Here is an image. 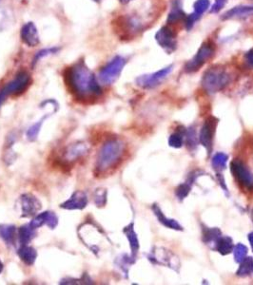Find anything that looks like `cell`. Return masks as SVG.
Returning <instances> with one entry per match:
<instances>
[{
  "label": "cell",
  "mask_w": 253,
  "mask_h": 285,
  "mask_svg": "<svg viewBox=\"0 0 253 285\" xmlns=\"http://www.w3.org/2000/svg\"><path fill=\"white\" fill-rule=\"evenodd\" d=\"M253 13V6H246V5H241V6H236L232 8L231 10L226 11L222 16V20H229V19H233V18H243L246 17L250 14Z\"/></svg>",
  "instance_id": "17"
},
{
  "label": "cell",
  "mask_w": 253,
  "mask_h": 285,
  "mask_svg": "<svg viewBox=\"0 0 253 285\" xmlns=\"http://www.w3.org/2000/svg\"><path fill=\"white\" fill-rule=\"evenodd\" d=\"M217 121L218 120L214 117H209L205 122L204 126L202 127V130L199 135L200 142L207 148L209 153H210L212 149V143L215 134V129L217 126Z\"/></svg>",
  "instance_id": "10"
},
{
  "label": "cell",
  "mask_w": 253,
  "mask_h": 285,
  "mask_svg": "<svg viewBox=\"0 0 253 285\" xmlns=\"http://www.w3.org/2000/svg\"><path fill=\"white\" fill-rule=\"evenodd\" d=\"M31 83H32L31 75L27 71H23L18 72L16 76L4 87L1 92L4 94L5 97L18 96L21 95L29 88L31 86Z\"/></svg>",
  "instance_id": "6"
},
{
  "label": "cell",
  "mask_w": 253,
  "mask_h": 285,
  "mask_svg": "<svg viewBox=\"0 0 253 285\" xmlns=\"http://www.w3.org/2000/svg\"><path fill=\"white\" fill-rule=\"evenodd\" d=\"M5 99H6V97H5V96H4V94L0 91V106L2 105V103L4 102V100H5Z\"/></svg>",
  "instance_id": "36"
},
{
  "label": "cell",
  "mask_w": 253,
  "mask_h": 285,
  "mask_svg": "<svg viewBox=\"0 0 253 285\" xmlns=\"http://www.w3.org/2000/svg\"><path fill=\"white\" fill-rule=\"evenodd\" d=\"M228 0H215L214 4L210 8V13H218L226 6Z\"/></svg>",
  "instance_id": "32"
},
{
  "label": "cell",
  "mask_w": 253,
  "mask_h": 285,
  "mask_svg": "<svg viewBox=\"0 0 253 285\" xmlns=\"http://www.w3.org/2000/svg\"><path fill=\"white\" fill-rule=\"evenodd\" d=\"M67 89L81 104H91L102 95V88L84 60L68 67L63 72Z\"/></svg>",
  "instance_id": "1"
},
{
  "label": "cell",
  "mask_w": 253,
  "mask_h": 285,
  "mask_svg": "<svg viewBox=\"0 0 253 285\" xmlns=\"http://www.w3.org/2000/svg\"><path fill=\"white\" fill-rule=\"evenodd\" d=\"M127 63L126 58L120 55L113 57L110 62L100 71L99 81L102 84L110 85L116 81Z\"/></svg>",
  "instance_id": "5"
},
{
  "label": "cell",
  "mask_w": 253,
  "mask_h": 285,
  "mask_svg": "<svg viewBox=\"0 0 253 285\" xmlns=\"http://www.w3.org/2000/svg\"><path fill=\"white\" fill-rule=\"evenodd\" d=\"M249 239H250V241H251V244H252V246H253V233H252V234L250 235Z\"/></svg>",
  "instance_id": "38"
},
{
  "label": "cell",
  "mask_w": 253,
  "mask_h": 285,
  "mask_svg": "<svg viewBox=\"0 0 253 285\" xmlns=\"http://www.w3.org/2000/svg\"><path fill=\"white\" fill-rule=\"evenodd\" d=\"M124 233L126 234L128 240L130 241V245H131V248L132 250V255L135 256V254L138 251L139 249V241H138V239H137V235L136 233L134 232V229H133V224H130L129 226H127L125 229H124Z\"/></svg>",
  "instance_id": "22"
},
{
  "label": "cell",
  "mask_w": 253,
  "mask_h": 285,
  "mask_svg": "<svg viewBox=\"0 0 253 285\" xmlns=\"http://www.w3.org/2000/svg\"><path fill=\"white\" fill-rule=\"evenodd\" d=\"M2 271H3V263H1V261H0V274Z\"/></svg>",
  "instance_id": "39"
},
{
  "label": "cell",
  "mask_w": 253,
  "mask_h": 285,
  "mask_svg": "<svg viewBox=\"0 0 253 285\" xmlns=\"http://www.w3.org/2000/svg\"><path fill=\"white\" fill-rule=\"evenodd\" d=\"M245 62L248 66L253 69V49L250 50L245 55Z\"/></svg>",
  "instance_id": "34"
},
{
  "label": "cell",
  "mask_w": 253,
  "mask_h": 285,
  "mask_svg": "<svg viewBox=\"0 0 253 285\" xmlns=\"http://www.w3.org/2000/svg\"><path fill=\"white\" fill-rule=\"evenodd\" d=\"M233 253H234V258H235L236 263H241L248 254V248L242 243H238L234 247Z\"/></svg>",
  "instance_id": "27"
},
{
  "label": "cell",
  "mask_w": 253,
  "mask_h": 285,
  "mask_svg": "<svg viewBox=\"0 0 253 285\" xmlns=\"http://www.w3.org/2000/svg\"><path fill=\"white\" fill-rule=\"evenodd\" d=\"M153 210H154V214L156 215V217L160 220V222L162 224H164L167 227L171 228V229H175V230H182L181 225L177 222L176 220L172 219H168L165 215L163 214V212L161 211V209H159L156 205H154L153 207Z\"/></svg>",
  "instance_id": "19"
},
{
  "label": "cell",
  "mask_w": 253,
  "mask_h": 285,
  "mask_svg": "<svg viewBox=\"0 0 253 285\" xmlns=\"http://www.w3.org/2000/svg\"><path fill=\"white\" fill-rule=\"evenodd\" d=\"M228 162V156L225 153L215 154L212 159V166L215 170H222L226 167Z\"/></svg>",
  "instance_id": "25"
},
{
  "label": "cell",
  "mask_w": 253,
  "mask_h": 285,
  "mask_svg": "<svg viewBox=\"0 0 253 285\" xmlns=\"http://www.w3.org/2000/svg\"><path fill=\"white\" fill-rule=\"evenodd\" d=\"M231 77L222 66L210 67L202 78V86L209 93H215L226 88Z\"/></svg>",
  "instance_id": "3"
},
{
  "label": "cell",
  "mask_w": 253,
  "mask_h": 285,
  "mask_svg": "<svg viewBox=\"0 0 253 285\" xmlns=\"http://www.w3.org/2000/svg\"><path fill=\"white\" fill-rule=\"evenodd\" d=\"M173 70V65L164 68L154 73L146 74L136 79V83L139 87L143 88H154L159 86L167 77L169 76Z\"/></svg>",
  "instance_id": "8"
},
{
  "label": "cell",
  "mask_w": 253,
  "mask_h": 285,
  "mask_svg": "<svg viewBox=\"0 0 253 285\" xmlns=\"http://www.w3.org/2000/svg\"><path fill=\"white\" fill-rule=\"evenodd\" d=\"M57 224H58L57 216L54 212H50V211H46V212L38 214L30 222V225L33 227V229H37L43 225L49 226L51 229H55Z\"/></svg>",
  "instance_id": "13"
},
{
  "label": "cell",
  "mask_w": 253,
  "mask_h": 285,
  "mask_svg": "<svg viewBox=\"0 0 253 285\" xmlns=\"http://www.w3.org/2000/svg\"><path fill=\"white\" fill-rule=\"evenodd\" d=\"M124 153L125 143L120 140L111 139L105 142L97 156V161L94 168L95 176L100 177L105 175L115 168L121 163Z\"/></svg>",
  "instance_id": "2"
},
{
  "label": "cell",
  "mask_w": 253,
  "mask_h": 285,
  "mask_svg": "<svg viewBox=\"0 0 253 285\" xmlns=\"http://www.w3.org/2000/svg\"><path fill=\"white\" fill-rule=\"evenodd\" d=\"M0 238L8 244H12L15 239V226L0 224Z\"/></svg>",
  "instance_id": "20"
},
{
  "label": "cell",
  "mask_w": 253,
  "mask_h": 285,
  "mask_svg": "<svg viewBox=\"0 0 253 285\" xmlns=\"http://www.w3.org/2000/svg\"><path fill=\"white\" fill-rule=\"evenodd\" d=\"M186 17H187V14L182 9V0H172L170 11L167 19L168 25L172 27L175 24L184 23Z\"/></svg>",
  "instance_id": "16"
},
{
  "label": "cell",
  "mask_w": 253,
  "mask_h": 285,
  "mask_svg": "<svg viewBox=\"0 0 253 285\" xmlns=\"http://www.w3.org/2000/svg\"><path fill=\"white\" fill-rule=\"evenodd\" d=\"M214 55H215V44L210 40H207L206 42L201 45L197 54L194 55V57L186 64L185 71L187 72L197 71L199 69L204 66Z\"/></svg>",
  "instance_id": "4"
},
{
  "label": "cell",
  "mask_w": 253,
  "mask_h": 285,
  "mask_svg": "<svg viewBox=\"0 0 253 285\" xmlns=\"http://www.w3.org/2000/svg\"><path fill=\"white\" fill-rule=\"evenodd\" d=\"M189 190H190V187H188V186L186 185V184L179 186L178 188L176 189L177 197L179 198L180 200H182V199L187 197V194H188V192H189Z\"/></svg>",
  "instance_id": "33"
},
{
  "label": "cell",
  "mask_w": 253,
  "mask_h": 285,
  "mask_svg": "<svg viewBox=\"0 0 253 285\" xmlns=\"http://www.w3.org/2000/svg\"><path fill=\"white\" fill-rule=\"evenodd\" d=\"M18 236H19V241H20L21 245L28 244L35 237V229H33V227L30 225V223L23 225L19 228Z\"/></svg>",
  "instance_id": "21"
},
{
  "label": "cell",
  "mask_w": 253,
  "mask_h": 285,
  "mask_svg": "<svg viewBox=\"0 0 253 285\" xmlns=\"http://www.w3.org/2000/svg\"><path fill=\"white\" fill-rule=\"evenodd\" d=\"M57 51V49H47V50H43V51H41V52H39L37 55H36V57H35V59H34V62H36V60H38V59H40L41 57H43V56H46V55H51V54H53V53H55Z\"/></svg>",
  "instance_id": "35"
},
{
  "label": "cell",
  "mask_w": 253,
  "mask_h": 285,
  "mask_svg": "<svg viewBox=\"0 0 253 285\" xmlns=\"http://www.w3.org/2000/svg\"><path fill=\"white\" fill-rule=\"evenodd\" d=\"M216 249L222 255H228L233 249L232 240L229 237H220V239L216 242Z\"/></svg>",
  "instance_id": "23"
},
{
  "label": "cell",
  "mask_w": 253,
  "mask_h": 285,
  "mask_svg": "<svg viewBox=\"0 0 253 285\" xmlns=\"http://www.w3.org/2000/svg\"><path fill=\"white\" fill-rule=\"evenodd\" d=\"M107 202V192L104 189H96L94 194V203L96 207H104Z\"/></svg>",
  "instance_id": "29"
},
{
  "label": "cell",
  "mask_w": 253,
  "mask_h": 285,
  "mask_svg": "<svg viewBox=\"0 0 253 285\" xmlns=\"http://www.w3.org/2000/svg\"><path fill=\"white\" fill-rule=\"evenodd\" d=\"M200 17L201 16L198 15V14H196L195 12H192V13L187 15V17L185 19V22H184V26L186 27L187 31H190L193 28V26L195 25V23L198 21Z\"/></svg>",
  "instance_id": "31"
},
{
  "label": "cell",
  "mask_w": 253,
  "mask_h": 285,
  "mask_svg": "<svg viewBox=\"0 0 253 285\" xmlns=\"http://www.w3.org/2000/svg\"><path fill=\"white\" fill-rule=\"evenodd\" d=\"M253 274V258H245L241 263V266L237 271V275L240 277H246Z\"/></svg>",
  "instance_id": "24"
},
{
  "label": "cell",
  "mask_w": 253,
  "mask_h": 285,
  "mask_svg": "<svg viewBox=\"0 0 253 285\" xmlns=\"http://www.w3.org/2000/svg\"><path fill=\"white\" fill-rule=\"evenodd\" d=\"M20 37L23 43L29 47H35L39 44V36L36 27L33 22L26 23L20 32Z\"/></svg>",
  "instance_id": "15"
},
{
  "label": "cell",
  "mask_w": 253,
  "mask_h": 285,
  "mask_svg": "<svg viewBox=\"0 0 253 285\" xmlns=\"http://www.w3.org/2000/svg\"><path fill=\"white\" fill-rule=\"evenodd\" d=\"M169 143L170 146L175 147V148H179L182 146L183 144V136L181 133L179 132H175L172 135H170L169 139Z\"/></svg>",
  "instance_id": "30"
},
{
  "label": "cell",
  "mask_w": 253,
  "mask_h": 285,
  "mask_svg": "<svg viewBox=\"0 0 253 285\" xmlns=\"http://www.w3.org/2000/svg\"><path fill=\"white\" fill-rule=\"evenodd\" d=\"M231 172L237 182L247 188H253V176L247 166L240 161H232L231 165Z\"/></svg>",
  "instance_id": "9"
},
{
  "label": "cell",
  "mask_w": 253,
  "mask_h": 285,
  "mask_svg": "<svg viewBox=\"0 0 253 285\" xmlns=\"http://www.w3.org/2000/svg\"><path fill=\"white\" fill-rule=\"evenodd\" d=\"M176 38L177 33L169 25H166L164 27H162L155 34L156 42L169 55L176 51Z\"/></svg>",
  "instance_id": "7"
},
{
  "label": "cell",
  "mask_w": 253,
  "mask_h": 285,
  "mask_svg": "<svg viewBox=\"0 0 253 285\" xmlns=\"http://www.w3.org/2000/svg\"><path fill=\"white\" fill-rule=\"evenodd\" d=\"M88 151V147L86 143L82 142L73 143L67 147L64 152V163L68 165L74 163L75 161L84 157Z\"/></svg>",
  "instance_id": "12"
},
{
  "label": "cell",
  "mask_w": 253,
  "mask_h": 285,
  "mask_svg": "<svg viewBox=\"0 0 253 285\" xmlns=\"http://www.w3.org/2000/svg\"><path fill=\"white\" fill-rule=\"evenodd\" d=\"M19 204L21 217L23 218L33 217L41 209V204L39 200L29 193L23 194L22 196L19 198Z\"/></svg>",
  "instance_id": "11"
},
{
  "label": "cell",
  "mask_w": 253,
  "mask_h": 285,
  "mask_svg": "<svg viewBox=\"0 0 253 285\" xmlns=\"http://www.w3.org/2000/svg\"><path fill=\"white\" fill-rule=\"evenodd\" d=\"M87 205H88L87 194L83 191H77L60 207L67 210H81L85 209Z\"/></svg>",
  "instance_id": "14"
},
{
  "label": "cell",
  "mask_w": 253,
  "mask_h": 285,
  "mask_svg": "<svg viewBox=\"0 0 253 285\" xmlns=\"http://www.w3.org/2000/svg\"><path fill=\"white\" fill-rule=\"evenodd\" d=\"M93 1H94V2H97V3H98V2H101L102 0H93Z\"/></svg>",
  "instance_id": "40"
},
{
  "label": "cell",
  "mask_w": 253,
  "mask_h": 285,
  "mask_svg": "<svg viewBox=\"0 0 253 285\" xmlns=\"http://www.w3.org/2000/svg\"><path fill=\"white\" fill-rule=\"evenodd\" d=\"M46 119V117H43L42 119L40 121H38L37 123L33 124V126L28 130L27 132V138L29 141H34L37 139V136H38V133L40 132V129L42 127V124H43V121Z\"/></svg>",
  "instance_id": "26"
},
{
  "label": "cell",
  "mask_w": 253,
  "mask_h": 285,
  "mask_svg": "<svg viewBox=\"0 0 253 285\" xmlns=\"http://www.w3.org/2000/svg\"><path fill=\"white\" fill-rule=\"evenodd\" d=\"M209 5H210L209 0H196L193 4V8H194L193 12L202 16V14L209 9Z\"/></svg>",
  "instance_id": "28"
},
{
  "label": "cell",
  "mask_w": 253,
  "mask_h": 285,
  "mask_svg": "<svg viewBox=\"0 0 253 285\" xmlns=\"http://www.w3.org/2000/svg\"><path fill=\"white\" fill-rule=\"evenodd\" d=\"M131 1H132V0H119V2H120L121 4H124V5H125V4H128V3H130Z\"/></svg>",
  "instance_id": "37"
},
{
  "label": "cell",
  "mask_w": 253,
  "mask_h": 285,
  "mask_svg": "<svg viewBox=\"0 0 253 285\" xmlns=\"http://www.w3.org/2000/svg\"><path fill=\"white\" fill-rule=\"evenodd\" d=\"M17 254H18V256L21 259L23 263H26L29 266L34 264L36 259H37L36 250L33 247L29 246L28 244L21 245V247L18 249Z\"/></svg>",
  "instance_id": "18"
}]
</instances>
